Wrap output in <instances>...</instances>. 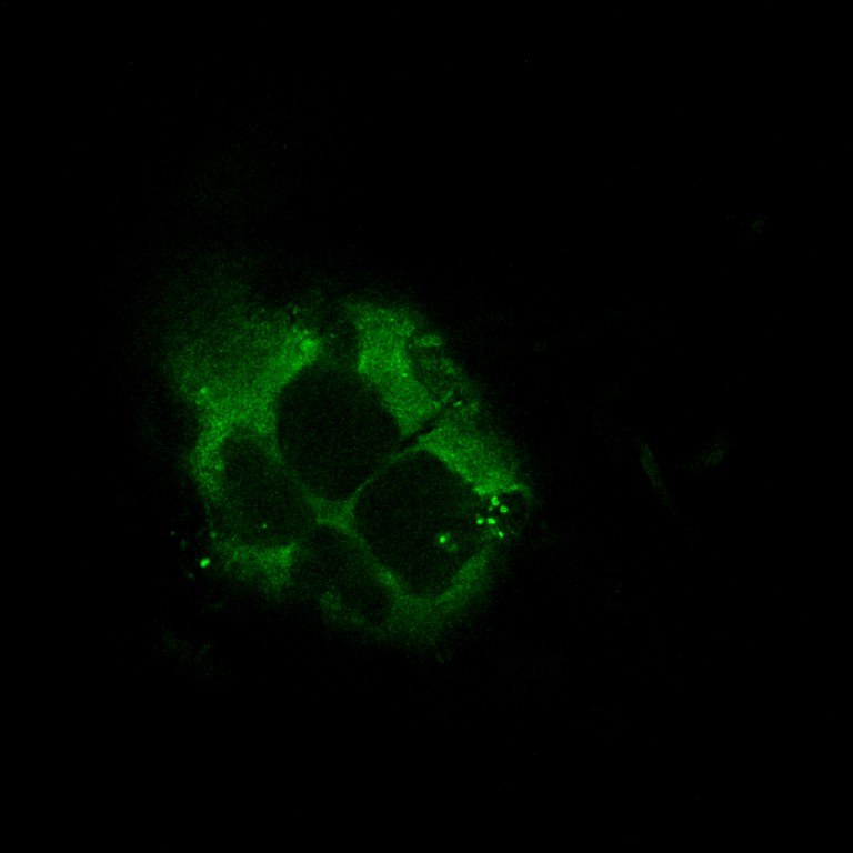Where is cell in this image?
I'll use <instances>...</instances> for the list:
<instances>
[{"mask_svg": "<svg viewBox=\"0 0 853 853\" xmlns=\"http://www.w3.org/2000/svg\"><path fill=\"white\" fill-rule=\"evenodd\" d=\"M435 453V470L421 463L415 468L411 451L391 459L352 500L358 541L378 568L413 594L446 589L462 568L458 554L466 533L460 529L458 506L444 496L446 461L436 479L443 458Z\"/></svg>", "mask_w": 853, "mask_h": 853, "instance_id": "1", "label": "cell"}, {"mask_svg": "<svg viewBox=\"0 0 853 853\" xmlns=\"http://www.w3.org/2000/svg\"><path fill=\"white\" fill-rule=\"evenodd\" d=\"M347 315L354 331V369L401 432L445 403L454 370L439 337L414 313L360 300L348 303Z\"/></svg>", "mask_w": 853, "mask_h": 853, "instance_id": "2", "label": "cell"}]
</instances>
